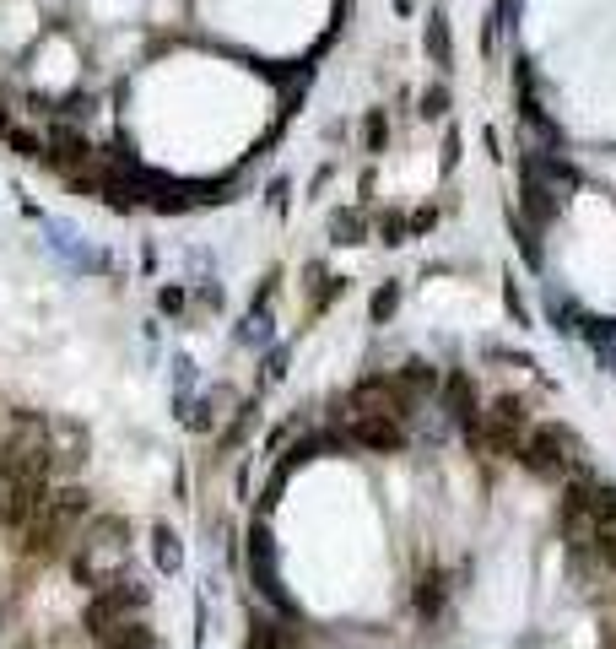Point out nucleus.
Here are the masks:
<instances>
[{
    "label": "nucleus",
    "instance_id": "obj_15",
    "mask_svg": "<svg viewBox=\"0 0 616 649\" xmlns=\"http://www.w3.org/2000/svg\"><path fill=\"white\" fill-rule=\"evenodd\" d=\"M384 130H390V125H384V114H379V109H373V114H368V125H363L368 147H384Z\"/></svg>",
    "mask_w": 616,
    "mask_h": 649
},
{
    "label": "nucleus",
    "instance_id": "obj_2",
    "mask_svg": "<svg viewBox=\"0 0 616 649\" xmlns=\"http://www.w3.org/2000/svg\"><path fill=\"white\" fill-rule=\"evenodd\" d=\"M92 498L82 493V487H49L44 509H38V520L22 531V552H33V558H55V552H65L76 541V525L87 520Z\"/></svg>",
    "mask_w": 616,
    "mask_h": 649
},
{
    "label": "nucleus",
    "instance_id": "obj_5",
    "mask_svg": "<svg viewBox=\"0 0 616 649\" xmlns=\"http://www.w3.org/2000/svg\"><path fill=\"white\" fill-rule=\"evenodd\" d=\"M341 439L352 449H368V455H400L411 444V428L406 422H390V417H346L336 422Z\"/></svg>",
    "mask_w": 616,
    "mask_h": 649
},
{
    "label": "nucleus",
    "instance_id": "obj_7",
    "mask_svg": "<svg viewBox=\"0 0 616 649\" xmlns=\"http://www.w3.org/2000/svg\"><path fill=\"white\" fill-rule=\"evenodd\" d=\"M103 649H152L157 644V633L146 628V617H130V622H119V628H109L98 639Z\"/></svg>",
    "mask_w": 616,
    "mask_h": 649
},
{
    "label": "nucleus",
    "instance_id": "obj_17",
    "mask_svg": "<svg viewBox=\"0 0 616 649\" xmlns=\"http://www.w3.org/2000/svg\"><path fill=\"white\" fill-rule=\"evenodd\" d=\"M157 303H163V314H179L184 309V293H179V287H163V298H157Z\"/></svg>",
    "mask_w": 616,
    "mask_h": 649
},
{
    "label": "nucleus",
    "instance_id": "obj_16",
    "mask_svg": "<svg viewBox=\"0 0 616 649\" xmlns=\"http://www.w3.org/2000/svg\"><path fill=\"white\" fill-rule=\"evenodd\" d=\"M281 374H287V352H271L265 357V384H276Z\"/></svg>",
    "mask_w": 616,
    "mask_h": 649
},
{
    "label": "nucleus",
    "instance_id": "obj_11",
    "mask_svg": "<svg viewBox=\"0 0 616 649\" xmlns=\"http://www.w3.org/2000/svg\"><path fill=\"white\" fill-rule=\"evenodd\" d=\"M249 649H281V628H271L265 617L249 622Z\"/></svg>",
    "mask_w": 616,
    "mask_h": 649
},
{
    "label": "nucleus",
    "instance_id": "obj_13",
    "mask_svg": "<svg viewBox=\"0 0 616 649\" xmlns=\"http://www.w3.org/2000/svg\"><path fill=\"white\" fill-rule=\"evenodd\" d=\"M444 109H449V87H427L422 92V114L427 119H444Z\"/></svg>",
    "mask_w": 616,
    "mask_h": 649
},
{
    "label": "nucleus",
    "instance_id": "obj_8",
    "mask_svg": "<svg viewBox=\"0 0 616 649\" xmlns=\"http://www.w3.org/2000/svg\"><path fill=\"white\" fill-rule=\"evenodd\" d=\"M152 558H157V574H179L184 568V547L173 525H152Z\"/></svg>",
    "mask_w": 616,
    "mask_h": 649
},
{
    "label": "nucleus",
    "instance_id": "obj_4",
    "mask_svg": "<svg viewBox=\"0 0 616 649\" xmlns=\"http://www.w3.org/2000/svg\"><path fill=\"white\" fill-rule=\"evenodd\" d=\"M244 568H249V585L265 595V601L276 606V612H298L292 606V595L287 585H281V563H276V536H271V525H265V514L249 525V536H244Z\"/></svg>",
    "mask_w": 616,
    "mask_h": 649
},
{
    "label": "nucleus",
    "instance_id": "obj_14",
    "mask_svg": "<svg viewBox=\"0 0 616 649\" xmlns=\"http://www.w3.org/2000/svg\"><path fill=\"white\" fill-rule=\"evenodd\" d=\"M330 228H336V233H341V244H357V238H352V233H363V222H357V217H352V211H336V217H330Z\"/></svg>",
    "mask_w": 616,
    "mask_h": 649
},
{
    "label": "nucleus",
    "instance_id": "obj_3",
    "mask_svg": "<svg viewBox=\"0 0 616 649\" xmlns=\"http://www.w3.org/2000/svg\"><path fill=\"white\" fill-rule=\"evenodd\" d=\"M146 606H152V585L136 574H125V579H109V585H98L87 595V606H82V628H87V639H103L109 628H119V622H130V617H141Z\"/></svg>",
    "mask_w": 616,
    "mask_h": 649
},
{
    "label": "nucleus",
    "instance_id": "obj_1",
    "mask_svg": "<svg viewBox=\"0 0 616 649\" xmlns=\"http://www.w3.org/2000/svg\"><path fill=\"white\" fill-rule=\"evenodd\" d=\"M125 558H130V525L119 520V514H98V520L71 541V579L87 585V590H98L125 568Z\"/></svg>",
    "mask_w": 616,
    "mask_h": 649
},
{
    "label": "nucleus",
    "instance_id": "obj_10",
    "mask_svg": "<svg viewBox=\"0 0 616 649\" xmlns=\"http://www.w3.org/2000/svg\"><path fill=\"white\" fill-rule=\"evenodd\" d=\"M422 44H427V55H433L438 65H449V17H444V11L427 17V38H422Z\"/></svg>",
    "mask_w": 616,
    "mask_h": 649
},
{
    "label": "nucleus",
    "instance_id": "obj_18",
    "mask_svg": "<svg viewBox=\"0 0 616 649\" xmlns=\"http://www.w3.org/2000/svg\"><path fill=\"white\" fill-rule=\"evenodd\" d=\"M87 649H103V644H98V639H92V644H87Z\"/></svg>",
    "mask_w": 616,
    "mask_h": 649
},
{
    "label": "nucleus",
    "instance_id": "obj_9",
    "mask_svg": "<svg viewBox=\"0 0 616 649\" xmlns=\"http://www.w3.org/2000/svg\"><path fill=\"white\" fill-rule=\"evenodd\" d=\"M444 601H449V585L438 574H427L422 585H417V595H411V606H417L422 617H438V606H444Z\"/></svg>",
    "mask_w": 616,
    "mask_h": 649
},
{
    "label": "nucleus",
    "instance_id": "obj_6",
    "mask_svg": "<svg viewBox=\"0 0 616 649\" xmlns=\"http://www.w3.org/2000/svg\"><path fill=\"white\" fill-rule=\"evenodd\" d=\"M44 498H49V482H28V476H11V482L0 487V525L22 536V531H28V525L38 520Z\"/></svg>",
    "mask_w": 616,
    "mask_h": 649
},
{
    "label": "nucleus",
    "instance_id": "obj_12",
    "mask_svg": "<svg viewBox=\"0 0 616 649\" xmlns=\"http://www.w3.org/2000/svg\"><path fill=\"white\" fill-rule=\"evenodd\" d=\"M395 303H400V282H384L379 287V298H373V325H384L395 314Z\"/></svg>",
    "mask_w": 616,
    "mask_h": 649
}]
</instances>
